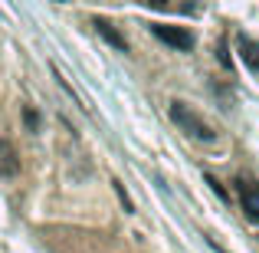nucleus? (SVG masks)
<instances>
[{
  "instance_id": "5",
  "label": "nucleus",
  "mask_w": 259,
  "mask_h": 253,
  "mask_svg": "<svg viewBox=\"0 0 259 253\" xmlns=\"http://www.w3.org/2000/svg\"><path fill=\"white\" fill-rule=\"evenodd\" d=\"M17 171H20V155H17V148H13L7 138H0V174H4V177H13Z\"/></svg>"
},
{
  "instance_id": "7",
  "label": "nucleus",
  "mask_w": 259,
  "mask_h": 253,
  "mask_svg": "<svg viewBox=\"0 0 259 253\" xmlns=\"http://www.w3.org/2000/svg\"><path fill=\"white\" fill-rule=\"evenodd\" d=\"M207 184H210V188H213V194H217V197H220V201H227V204H230V194H227V188H223V184H220V181H217V177H213V174H207Z\"/></svg>"
},
{
  "instance_id": "6",
  "label": "nucleus",
  "mask_w": 259,
  "mask_h": 253,
  "mask_svg": "<svg viewBox=\"0 0 259 253\" xmlns=\"http://www.w3.org/2000/svg\"><path fill=\"white\" fill-rule=\"evenodd\" d=\"M236 46H240L243 63H246L253 73H259V43H253V40H249L246 33H240V37H236Z\"/></svg>"
},
{
  "instance_id": "2",
  "label": "nucleus",
  "mask_w": 259,
  "mask_h": 253,
  "mask_svg": "<svg viewBox=\"0 0 259 253\" xmlns=\"http://www.w3.org/2000/svg\"><path fill=\"white\" fill-rule=\"evenodd\" d=\"M151 33L161 40V43H167L171 50H181V53H187V50H194V33L190 30H184V26H167V23H151Z\"/></svg>"
},
{
  "instance_id": "1",
  "label": "nucleus",
  "mask_w": 259,
  "mask_h": 253,
  "mask_svg": "<svg viewBox=\"0 0 259 253\" xmlns=\"http://www.w3.org/2000/svg\"><path fill=\"white\" fill-rule=\"evenodd\" d=\"M171 122L194 141H213L217 138V132L187 105V102H171Z\"/></svg>"
},
{
  "instance_id": "9",
  "label": "nucleus",
  "mask_w": 259,
  "mask_h": 253,
  "mask_svg": "<svg viewBox=\"0 0 259 253\" xmlns=\"http://www.w3.org/2000/svg\"><path fill=\"white\" fill-rule=\"evenodd\" d=\"M23 119H26V125H30V128H36V122H39V115H36V112H33V109H26V112H23Z\"/></svg>"
},
{
  "instance_id": "3",
  "label": "nucleus",
  "mask_w": 259,
  "mask_h": 253,
  "mask_svg": "<svg viewBox=\"0 0 259 253\" xmlns=\"http://www.w3.org/2000/svg\"><path fill=\"white\" fill-rule=\"evenodd\" d=\"M240 204L249 221L259 224V181H240Z\"/></svg>"
},
{
  "instance_id": "4",
  "label": "nucleus",
  "mask_w": 259,
  "mask_h": 253,
  "mask_svg": "<svg viewBox=\"0 0 259 253\" xmlns=\"http://www.w3.org/2000/svg\"><path fill=\"white\" fill-rule=\"evenodd\" d=\"M92 26H95V30H99V37H102V40H105V43H112V46H115V50H121V53H128V40H125V37H121V33H118V30H115V26H112V23H108V20H105V17H95V20H92Z\"/></svg>"
},
{
  "instance_id": "8",
  "label": "nucleus",
  "mask_w": 259,
  "mask_h": 253,
  "mask_svg": "<svg viewBox=\"0 0 259 253\" xmlns=\"http://www.w3.org/2000/svg\"><path fill=\"white\" fill-rule=\"evenodd\" d=\"M145 7H154V10H164V7H171V0H141Z\"/></svg>"
}]
</instances>
